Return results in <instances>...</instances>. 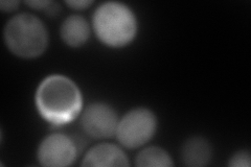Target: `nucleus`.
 Here are the masks:
<instances>
[{
	"label": "nucleus",
	"instance_id": "obj_11",
	"mask_svg": "<svg viewBox=\"0 0 251 167\" xmlns=\"http://www.w3.org/2000/svg\"><path fill=\"white\" fill-rule=\"evenodd\" d=\"M231 167H249L250 166V154L247 150H240L235 153L229 160Z\"/></svg>",
	"mask_w": 251,
	"mask_h": 167
},
{
	"label": "nucleus",
	"instance_id": "obj_9",
	"mask_svg": "<svg viewBox=\"0 0 251 167\" xmlns=\"http://www.w3.org/2000/svg\"><path fill=\"white\" fill-rule=\"evenodd\" d=\"M211 159V146L209 142L202 137L188 139L182 148V160L187 166H206Z\"/></svg>",
	"mask_w": 251,
	"mask_h": 167
},
{
	"label": "nucleus",
	"instance_id": "obj_13",
	"mask_svg": "<svg viewBox=\"0 0 251 167\" xmlns=\"http://www.w3.org/2000/svg\"><path fill=\"white\" fill-rule=\"evenodd\" d=\"M19 1H1L0 2V9L3 12H13L19 6Z\"/></svg>",
	"mask_w": 251,
	"mask_h": 167
},
{
	"label": "nucleus",
	"instance_id": "obj_12",
	"mask_svg": "<svg viewBox=\"0 0 251 167\" xmlns=\"http://www.w3.org/2000/svg\"><path fill=\"white\" fill-rule=\"evenodd\" d=\"M66 4L72 7L73 10H86L93 4V1H89V0H73V1H67Z\"/></svg>",
	"mask_w": 251,
	"mask_h": 167
},
{
	"label": "nucleus",
	"instance_id": "obj_7",
	"mask_svg": "<svg viewBox=\"0 0 251 167\" xmlns=\"http://www.w3.org/2000/svg\"><path fill=\"white\" fill-rule=\"evenodd\" d=\"M83 166L124 167L129 166V159L124 150L112 143H100L90 148L82 161Z\"/></svg>",
	"mask_w": 251,
	"mask_h": 167
},
{
	"label": "nucleus",
	"instance_id": "obj_8",
	"mask_svg": "<svg viewBox=\"0 0 251 167\" xmlns=\"http://www.w3.org/2000/svg\"><path fill=\"white\" fill-rule=\"evenodd\" d=\"M61 38L70 47H80L90 38V25L80 15H73L63 21L60 29Z\"/></svg>",
	"mask_w": 251,
	"mask_h": 167
},
{
	"label": "nucleus",
	"instance_id": "obj_1",
	"mask_svg": "<svg viewBox=\"0 0 251 167\" xmlns=\"http://www.w3.org/2000/svg\"><path fill=\"white\" fill-rule=\"evenodd\" d=\"M35 102L37 110L47 122L64 125L80 115L82 93L77 85L67 76L52 74L38 86Z\"/></svg>",
	"mask_w": 251,
	"mask_h": 167
},
{
	"label": "nucleus",
	"instance_id": "obj_3",
	"mask_svg": "<svg viewBox=\"0 0 251 167\" xmlns=\"http://www.w3.org/2000/svg\"><path fill=\"white\" fill-rule=\"evenodd\" d=\"M4 42L9 50L22 59H35L49 45V33L42 20L29 13L15 16L4 27Z\"/></svg>",
	"mask_w": 251,
	"mask_h": 167
},
{
	"label": "nucleus",
	"instance_id": "obj_10",
	"mask_svg": "<svg viewBox=\"0 0 251 167\" xmlns=\"http://www.w3.org/2000/svg\"><path fill=\"white\" fill-rule=\"evenodd\" d=\"M139 167H170L174 165L166 149L158 146H150L140 150L135 159Z\"/></svg>",
	"mask_w": 251,
	"mask_h": 167
},
{
	"label": "nucleus",
	"instance_id": "obj_6",
	"mask_svg": "<svg viewBox=\"0 0 251 167\" xmlns=\"http://www.w3.org/2000/svg\"><path fill=\"white\" fill-rule=\"evenodd\" d=\"M119 120L115 110L108 103L93 102L84 110L81 124L89 136L104 139L115 135Z\"/></svg>",
	"mask_w": 251,
	"mask_h": 167
},
{
	"label": "nucleus",
	"instance_id": "obj_5",
	"mask_svg": "<svg viewBox=\"0 0 251 167\" xmlns=\"http://www.w3.org/2000/svg\"><path fill=\"white\" fill-rule=\"evenodd\" d=\"M77 156V147L73 138L62 133L45 137L39 145L37 157L43 166L64 167L72 165Z\"/></svg>",
	"mask_w": 251,
	"mask_h": 167
},
{
	"label": "nucleus",
	"instance_id": "obj_2",
	"mask_svg": "<svg viewBox=\"0 0 251 167\" xmlns=\"http://www.w3.org/2000/svg\"><path fill=\"white\" fill-rule=\"evenodd\" d=\"M92 27L101 43L112 48H121L135 39L138 25L134 12L128 5L109 1L94 11Z\"/></svg>",
	"mask_w": 251,
	"mask_h": 167
},
{
	"label": "nucleus",
	"instance_id": "obj_4",
	"mask_svg": "<svg viewBox=\"0 0 251 167\" xmlns=\"http://www.w3.org/2000/svg\"><path fill=\"white\" fill-rule=\"evenodd\" d=\"M157 130V119L151 110L132 109L119 120L116 137L127 148H138L150 141Z\"/></svg>",
	"mask_w": 251,
	"mask_h": 167
},
{
	"label": "nucleus",
	"instance_id": "obj_14",
	"mask_svg": "<svg viewBox=\"0 0 251 167\" xmlns=\"http://www.w3.org/2000/svg\"><path fill=\"white\" fill-rule=\"evenodd\" d=\"M51 3V1H28L26 2L27 5H29L30 7H33L35 10H47V7L50 6V4Z\"/></svg>",
	"mask_w": 251,
	"mask_h": 167
}]
</instances>
